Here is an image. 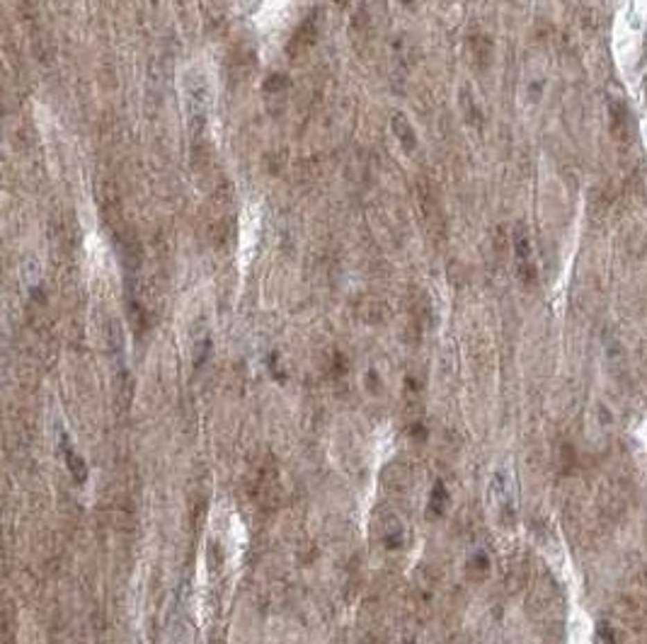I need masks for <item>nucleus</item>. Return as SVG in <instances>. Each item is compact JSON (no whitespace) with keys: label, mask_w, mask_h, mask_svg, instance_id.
<instances>
[{"label":"nucleus","mask_w":647,"mask_h":644,"mask_svg":"<svg viewBox=\"0 0 647 644\" xmlns=\"http://www.w3.org/2000/svg\"><path fill=\"white\" fill-rule=\"evenodd\" d=\"M609 112H611V129H614V134L623 136V131H626V105L619 100H611Z\"/></svg>","instance_id":"nucleus-1"}]
</instances>
